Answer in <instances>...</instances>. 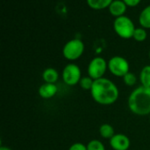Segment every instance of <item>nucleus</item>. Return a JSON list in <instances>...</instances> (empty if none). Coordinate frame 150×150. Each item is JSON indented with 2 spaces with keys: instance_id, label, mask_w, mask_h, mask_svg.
Here are the masks:
<instances>
[{
  "instance_id": "1",
  "label": "nucleus",
  "mask_w": 150,
  "mask_h": 150,
  "mask_svg": "<svg viewBox=\"0 0 150 150\" xmlns=\"http://www.w3.org/2000/svg\"><path fill=\"white\" fill-rule=\"evenodd\" d=\"M91 95L93 100L98 104L111 105L119 99L120 91L114 82L104 77L94 80Z\"/></svg>"
},
{
  "instance_id": "2",
  "label": "nucleus",
  "mask_w": 150,
  "mask_h": 150,
  "mask_svg": "<svg viewBox=\"0 0 150 150\" xmlns=\"http://www.w3.org/2000/svg\"><path fill=\"white\" fill-rule=\"evenodd\" d=\"M129 110L137 116L150 115V88H136L128 97Z\"/></svg>"
},
{
  "instance_id": "3",
  "label": "nucleus",
  "mask_w": 150,
  "mask_h": 150,
  "mask_svg": "<svg viewBox=\"0 0 150 150\" xmlns=\"http://www.w3.org/2000/svg\"><path fill=\"white\" fill-rule=\"evenodd\" d=\"M113 27L117 34L124 39H129L133 37L135 31L134 22L127 16L118 17L114 20Z\"/></svg>"
},
{
  "instance_id": "4",
  "label": "nucleus",
  "mask_w": 150,
  "mask_h": 150,
  "mask_svg": "<svg viewBox=\"0 0 150 150\" xmlns=\"http://www.w3.org/2000/svg\"><path fill=\"white\" fill-rule=\"evenodd\" d=\"M84 51V44L79 39H73L69 41L62 49L63 57L69 60L74 61L78 59Z\"/></svg>"
},
{
  "instance_id": "5",
  "label": "nucleus",
  "mask_w": 150,
  "mask_h": 150,
  "mask_svg": "<svg viewBox=\"0 0 150 150\" xmlns=\"http://www.w3.org/2000/svg\"><path fill=\"white\" fill-rule=\"evenodd\" d=\"M129 63L128 61L120 56H115L110 58L108 61V70L109 72L116 77H124L129 72Z\"/></svg>"
},
{
  "instance_id": "6",
  "label": "nucleus",
  "mask_w": 150,
  "mask_h": 150,
  "mask_svg": "<svg viewBox=\"0 0 150 150\" xmlns=\"http://www.w3.org/2000/svg\"><path fill=\"white\" fill-rule=\"evenodd\" d=\"M107 69L108 62H106V60L104 57H94L88 65V76H90L94 80L104 78V75Z\"/></svg>"
},
{
  "instance_id": "7",
  "label": "nucleus",
  "mask_w": 150,
  "mask_h": 150,
  "mask_svg": "<svg viewBox=\"0 0 150 150\" xmlns=\"http://www.w3.org/2000/svg\"><path fill=\"white\" fill-rule=\"evenodd\" d=\"M62 76L63 82L66 85L76 86V84H79V81L82 79L81 69L76 64H69L63 68Z\"/></svg>"
},
{
  "instance_id": "8",
  "label": "nucleus",
  "mask_w": 150,
  "mask_h": 150,
  "mask_svg": "<svg viewBox=\"0 0 150 150\" xmlns=\"http://www.w3.org/2000/svg\"><path fill=\"white\" fill-rule=\"evenodd\" d=\"M110 146L113 150H127L130 148V140L123 133H116L110 139Z\"/></svg>"
},
{
  "instance_id": "9",
  "label": "nucleus",
  "mask_w": 150,
  "mask_h": 150,
  "mask_svg": "<svg viewBox=\"0 0 150 150\" xmlns=\"http://www.w3.org/2000/svg\"><path fill=\"white\" fill-rule=\"evenodd\" d=\"M58 91V88L55 84L52 83H43L38 90L39 95L44 99H49L54 97Z\"/></svg>"
},
{
  "instance_id": "10",
  "label": "nucleus",
  "mask_w": 150,
  "mask_h": 150,
  "mask_svg": "<svg viewBox=\"0 0 150 150\" xmlns=\"http://www.w3.org/2000/svg\"><path fill=\"white\" fill-rule=\"evenodd\" d=\"M126 10H127V4L124 3V1H120V0L113 1L109 6V11L111 14L116 16L117 18L123 16Z\"/></svg>"
},
{
  "instance_id": "11",
  "label": "nucleus",
  "mask_w": 150,
  "mask_h": 150,
  "mask_svg": "<svg viewBox=\"0 0 150 150\" xmlns=\"http://www.w3.org/2000/svg\"><path fill=\"white\" fill-rule=\"evenodd\" d=\"M42 79L45 83L55 84L59 79V73L54 68H47L42 72Z\"/></svg>"
},
{
  "instance_id": "12",
  "label": "nucleus",
  "mask_w": 150,
  "mask_h": 150,
  "mask_svg": "<svg viewBox=\"0 0 150 150\" xmlns=\"http://www.w3.org/2000/svg\"><path fill=\"white\" fill-rule=\"evenodd\" d=\"M99 133L102 138L109 139V140L112 139L113 137V135L115 134L114 128L112 127V126H111L109 124H103L99 127Z\"/></svg>"
},
{
  "instance_id": "13",
  "label": "nucleus",
  "mask_w": 150,
  "mask_h": 150,
  "mask_svg": "<svg viewBox=\"0 0 150 150\" xmlns=\"http://www.w3.org/2000/svg\"><path fill=\"white\" fill-rule=\"evenodd\" d=\"M140 81L142 86L150 88V65H146L142 68L140 73Z\"/></svg>"
},
{
  "instance_id": "14",
  "label": "nucleus",
  "mask_w": 150,
  "mask_h": 150,
  "mask_svg": "<svg viewBox=\"0 0 150 150\" xmlns=\"http://www.w3.org/2000/svg\"><path fill=\"white\" fill-rule=\"evenodd\" d=\"M112 2H113L112 0H87L89 6L96 10H100L105 7H109Z\"/></svg>"
},
{
  "instance_id": "15",
  "label": "nucleus",
  "mask_w": 150,
  "mask_h": 150,
  "mask_svg": "<svg viewBox=\"0 0 150 150\" xmlns=\"http://www.w3.org/2000/svg\"><path fill=\"white\" fill-rule=\"evenodd\" d=\"M140 24L145 27V28H150V5L147 6L142 12L139 18Z\"/></svg>"
},
{
  "instance_id": "16",
  "label": "nucleus",
  "mask_w": 150,
  "mask_h": 150,
  "mask_svg": "<svg viewBox=\"0 0 150 150\" xmlns=\"http://www.w3.org/2000/svg\"><path fill=\"white\" fill-rule=\"evenodd\" d=\"M94 83V80H92L90 76H85V77H82V79L79 81V85L80 87L84 89V90H90L91 89L92 86Z\"/></svg>"
},
{
  "instance_id": "17",
  "label": "nucleus",
  "mask_w": 150,
  "mask_h": 150,
  "mask_svg": "<svg viewBox=\"0 0 150 150\" xmlns=\"http://www.w3.org/2000/svg\"><path fill=\"white\" fill-rule=\"evenodd\" d=\"M88 150H105V145L98 140H92L87 144Z\"/></svg>"
},
{
  "instance_id": "18",
  "label": "nucleus",
  "mask_w": 150,
  "mask_h": 150,
  "mask_svg": "<svg viewBox=\"0 0 150 150\" xmlns=\"http://www.w3.org/2000/svg\"><path fill=\"white\" fill-rule=\"evenodd\" d=\"M133 37L137 42H143L147 38V32L144 28H141V27L135 28Z\"/></svg>"
},
{
  "instance_id": "19",
  "label": "nucleus",
  "mask_w": 150,
  "mask_h": 150,
  "mask_svg": "<svg viewBox=\"0 0 150 150\" xmlns=\"http://www.w3.org/2000/svg\"><path fill=\"white\" fill-rule=\"evenodd\" d=\"M123 81L125 83V85L128 86V87H133L136 84L137 82V78L136 76L133 73V72H128L127 74H126L123 77Z\"/></svg>"
},
{
  "instance_id": "20",
  "label": "nucleus",
  "mask_w": 150,
  "mask_h": 150,
  "mask_svg": "<svg viewBox=\"0 0 150 150\" xmlns=\"http://www.w3.org/2000/svg\"><path fill=\"white\" fill-rule=\"evenodd\" d=\"M69 150H88L87 149V146H85L83 143L80 142H76L74 143L73 145L70 146V148L69 149Z\"/></svg>"
},
{
  "instance_id": "21",
  "label": "nucleus",
  "mask_w": 150,
  "mask_h": 150,
  "mask_svg": "<svg viewBox=\"0 0 150 150\" xmlns=\"http://www.w3.org/2000/svg\"><path fill=\"white\" fill-rule=\"evenodd\" d=\"M123 1H124V3H125L127 5L133 7V6H136V5H138L142 0H123Z\"/></svg>"
},
{
  "instance_id": "22",
  "label": "nucleus",
  "mask_w": 150,
  "mask_h": 150,
  "mask_svg": "<svg viewBox=\"0 0 150 150\" xmlns=\"http://www.w3.org/2000/svg\"><path fill=\"white\" fill-rule=\"evenodd\" d=\"M0 150H12L11 149L8 148V147H5V146H1L0 147Z\"/></svg>"
},
{
  "instance_id": "23",
  "label": "nucleus",
  "mask_w": 150,
  "mask_h": 150,
  "mask_svg": "<svg viewBox=\"0 0 150 150\" xmlns=\"http://www.w3.org/2000/svg\"><path fill=\"white\" fill-rule=\"evenodd\" d=\"M149 58H150V51H149Z\"/></svg>"
},
{
  "instance_id": "24",
  "label": "nucleus",
  "mask_w": 150,
  "mask_h": 150,
  "mask_svg": "<svg viewBox=\"0 0 150 150\" xmlns=\"http://www.w3.org/2000/svg\"><path fill=\"white\" fill-rule=\"evenodd\" d=\"M149 116H150V115H149ZM149 121H150V117H149Z\"/></svg>"
}]
</instances>
